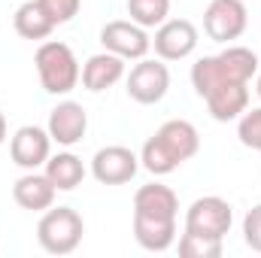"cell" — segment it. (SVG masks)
<instances>
[{"instance_id": "484cf974", "label": "cell", "mask_w": 261, "mask_h": 258, "mask_svg": "<svg viewBox=\"0 0 261 258\" xmlns=\"http://www.w3.org/2000/svg\"><path fill=\"white\" fill-rule=\"evenodd\" d=\"M3 140H6V119H3V113H0V146H3Z\"/></svg>"}, {"instance_id": "ba28073f", "label": "cell", "mask_w": 261, "mask_h": 258, "mask_svg": "<svg viewBox=\"0 0 261 258\" xmlns=\"http://www.w3.org/2000/svg\"><path fill=\"white\" fill-rule=\"evenodd\" d=\"M197 28L189 18H167L164 24H158L152 49L161 61H182L197 49Z\"/></svg>"}, {"instance_id": "4316f807", "label": "cell", "mask_w": 261, "mask_h": 258, "mask_svg": "<svg viewBox=\"0 0 261 258\" xmlns=\"http://www.w3.org/2000/svg\"><path fill=\"white\" fill-rule=\"evenodd\" d=\"M255 91H258V97H261V73H258V79H255Z\"/></svg>"}, {"instance_id": "8992f818", "label": "cell", "mask_w": 261, "mask_h": 258, "mask_svg": "<svg viewBox=\"0 0 261 258\" xmlns=\"http://www.w3.org/2000/svg\"><path fill=\"white\" fill-rule=\"evenodd\" d=\"M231 222H234L231 203L222 200V197H216V194L197 197L195 203L189 207V213H186V231L222 237V240H225V234L231 231Z\"/></svg>"}, {"instance_id": "ac0fdd59", "label": "cell", "mask_w": 261, "mask_h": 258, "mask_svg": "<svg viewBox=\"0 0 261 258\" xmlns=\"http://www.w3.org/2000/svg\"><path fill=\"white\" fill-rule=\"evenodd\" d=\"M12 24H15V34H18L21 40H46V37L55 31L52 18L43 12V6H40L37 0H24V3L15 9Z\"/></svg>"}, {"instance_id": "e0dca14e", "label": "cell", "mask_w": 261, "mask_h": 258, "mask_svg": "<svg viewBox=\"0 0 261 258\" xmlns=\"http://www.w3.org/2000/svg\"><path fill=\"white\" fill-rule=\"evenodd\" d=\"M134 213L140 216H158V219H176L179 213V197L170 186L149 183L134 194Z\"/></svg>"}, {"instance_id": "7c38bea8", "label": "cell", "mask_w": 261, "mask_h": 258, "mask_svg": "<svg viewBox=\"0 0 261 258\" xmlns=\"http://www.w3.org/2000/svg\"><path fill=\"white\" fill-rule=\"evenodd\" d=\"M203 100L216 122H234L249 110V82H222Z\"/></svg>"}, {"instance_id": "44dd1931", "label": "cell", "mask_w": 261, "mask_h": 258, "mask_svg": "<svg viewBox=\"0 0 261 258\" xmlns=\"http://www.w3.org/2000/svg\"><path fill=\"white\" fill-rule=\"evenodd\" d=\"M140 164L152 173V176H167V173H173L179 164L170 158V152L158 143V137H149L146 143H143V152H140Z\"/></svg>"}, {"instance_id": "9a60e30c", "label": "cell", "mask_w": 261, "mask_h": 258, "mask_svg": "<svg viewBox=\"0 0 261 258\" xmlns=\"http://www.w3.org/2000/svg\"><path fill=\"white\" fill-rule=\"evenodd\" d=\"M134 240L146 252H164L176 240V219H158V216L134 213Z\"/></svg>"}, {"instance_id": "7402d4cb", "label": "cell", "mask_w": 261, "mask_h": 258, "mask_svg": "<svg viewBox=\"0 0 261 258\" xmlns=\"http://www.w3.org/2000/svg\"><path fill=\"white\" fill-rule=\"evenodd\" d=\"M179 255L182 258H219L222 255V237L182 231V237H179Z\"/></svg>"}, {"instance_id": "5b68a950", "label": "cell", "mask_w": 261, "mask_h": 258, "mask_svg": "<svg viewBox=\"0 0 261 258\" xmlns=\"http://www.w3.org/2000/svg\"><path fill=\"white\" fill-rule=\"evenodd\" d=\"M170 88V70L164 61H149V58H140V64L130 67L128 73V97L143 104V107H152L158 100H164Z\"/></svg>"}, {"instance_id": "ffe728a7", "label": "cell", "mask_w": 261, "mask_h": 258, "mask_svg": "<svg viewBox=\"0 0 261 258\" xmlns=\"http://www.w3.org/2000/svg\"><path fill=\"white\" fill-rule=\"evenodd\" d=\"M128 15L140 28H158L170 15V0H128Z\"/></svg>"}, {"instance_id": "9c48e42d", "label": "cell", "mask_w": 261, "mask_h": 258, "mask_svg": "<svg viewBox=\"0 0 261 258\" xmlns=\"http://www.w3.org/2000/svg\"><path fill=\"white\" fill-rule=\"evenodd\" d=\"M137 167H140V158L128 146H103L91 158V176L100 186H125L137 176Z\"/></svg>"}, {"instance_id": "2e32d148", "label": "cell", "mask_w": 261, "mask_h": 258, "mask_svg": "<svg viewBox=\"0 0 261 258\" xmlns=\"http://www.w3.org/2000/svg\"><path fill=\"white\" fill-rule=\"evenodd\" d=\"M125 76V58H119V55H113V52H97V55H91L85 67H82V85L88 88V91H107V88H113L119 79Z\"/></svg>"}, {"instance_id": "30bf717a", "label": "cell", "mask_w": 261, "mask_h": 258, "mask_svg": "<svg viewBox=\"0 0 261 258\" xmlns=\"http://www.w3.org/2000/svg\"><path fill=\"white\" fill-rule=\"evenodd\" d=\"M52 155V137L49 131L37 128V125H24L12 134L9 140V158L12 164H18L21 170H37V167H46Z\"/></svg>"}, {"instance_id": "d6986e66", "label": "cell", "mask_w": 261, "mask_h": 258, "mask_svg": "<svg viewBox=\"0 0 261 258\" xmlns=\"http://www.w3.org/2000/svg\"><path fill=\"white\" fill-rule=\"evenodd\" d=\"M46 176L52 179V186L58 192H73L76 186H82L85 179V164L82 158H76L73 152H58V155H49L46 161Z\"/></svg>"}, {"instance_id": "4fadbf2b", "label": "cell", "mask_w": 261, "mask_h": 258, "mask_svg": "<svg viewBox=\"0 0 261 258\" xmlns=\"http://www.w3.org/2000/svg\"><path fill=\"white\" fill-rule=\"evenodd\" d=\"M155 137H158V143L170 152V158H173L176 164L195 158L197 149H200V134H197V128L192 122H186V119H170V122H164L161 128L155 131Z\"/></svg>"}, {"instance_id": "6da1fadb", "label": "cell", "mask_w": 261, "mask_h": 258, "mask_svg": "<svg viewBox=\"0 0 261 258\" xmlns=\"http://www.w3.org/2000/svg\"><path fill=\"white\" fill-rule=\"evenodd\" d=\"M258 73V55L246 46H228L219 55H203L192 67V85L200 97H206L222 82H252Z\"/></svg>"}, {"instance_id": "5bb4252c", "label": "cell", "mask_w": 261, "mask_h": 258, "mask_svg": "<svg viewBox=\"0 0 261 258\" xmlns=\"http://www.w3.org/2000/svg\"><path fill=\"white\" fill-rule=\"evenodd\" d=\"M55 194L58 189L52 186V179L46 173H37V170H28L24 176L15 179L12 186V197L21 210H31V213H43L55 203Z\"/></svg>"}, {"instance_id": "277c9868", "label": "cell", "mask_w": 261, "mask_h": 258, "mask_svg": "<svg viewBox=\"0 0 261 258\" xmlns=\"http://www.w3.org/2000/svg\"><path fill=\"white\" fill-rule=\"evenodd\" d=\"M249 24V12L243 0H210L203 9V31L216 43H231L240 40Z\"/></svg>"}, {"instance_id": "603a6c76", "label": "cell", "mask_w": 261, "mask_h": 258, "mask_svg": "<svg viewBox=\"0 0 261 258\" xmlns=\"http://www.w3.org/2000/svg\"><path fill=\"white\" fill-rule=\"evenodd\" d=\"M237 137L246 149H261V107L258 110H246L240 116V125H237Z\"/></svg>"}, {"instance_id": "7a4b0ae2", "label": "cell", "mask_w": 261, "mask_h": 258, "mask_svg": "<svg viewBox=\"0 0 261 258\" xmlns=\"http://www.w3.org/2000/svg\"><path fill=\"white\" fill-rule=\"evenodd\" d=\"M34 64H37L40 85L49 94H70L79 85L82 70H79V61L67 43H58V40L43 43L34 55Z\"/></svg>"}, {"instance_id": "8fae6325", "label": "cell", "mask_w": 261, "mask_h": 258, "mask_svg": "<svg viewBox=\"0 0 261 258\" xmlns=\"http://www.w3.org/2000/svg\"><path fill=\"white\" fill-rule=\"evenodd\" d=\"M46 131H49L52 143H58V146H76L85 137V131H88V113H85V107L76 104V100H61L49 113V128Z\"/></svg>"}, {"instance_id": "83f0119b", "label": "cell", "mask_w": 261, "mask_h": 258, "mask_svg": "<svg viewBox=\"0 0 261 258\" xmlns=\"http://www.w3.org/2000/svg\"><path fill=\"white\" fill-rule=\"evenodd\" d=\"M258 152H261V149H258Z\"/></svg>"}, {"instance_id": "3957f363", "label": "cell", "mask_w": 261, "mask_h": 258, "mask_svg": "<svg viewBox=\"0 0 261 258\" xmlns=\"http://www.w3.org/2000/svg\"><path fill=\"white\" fill-rule=\"evenodd\" d=\"M85 234V222L73 207H49L37 225V240L49 255H70Z\"/></svg>"}, {"instance_id": "d4e9b609", "label": "cell", "mask_w": 261, "mask_h": 258, "mask_svg": "<svg viewBox=\"0 0 261 258\" xmlns=\"http://www.w3.org/2000/svg\"><path fill=\"white\" fill-rule=\"evenodd\" d=\"M243 240L252 252H261V203L243 216Z\"/></svg>"}, {"instance_id": "52a82bcc", "label": "cell", "mask_w": 261, "mask_h": 258, "mask_svg": "<svg viewBox=\"0 0 261 258\" xmlns=\"http://www.w3.org/2000/svg\"><path fill=\"white\" fill-rule=\"evenodd\" d=\"M100 43L107 52L125 58V61H140L146 58V52L152 49V40L146 34V28H140L137 21H107L100 28Z\"/></svg>"}, {"instance_id": "cb8c5ba5", "label": "cell", "mask_w": 261, "mask_h": 258, "mask_svg": "<svg viewBox=\"0 0 261 258\" xmlns=\"http://www.w3.org/2000/svg\"><path fill=\"white\" fill-rule=\"evenodd\" d=\"M40 6H43V12L52 18V24L58 28V24H67L70 18H76V12H79V6H82V0H37Z\"/></svg>"}]
</instances>
